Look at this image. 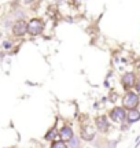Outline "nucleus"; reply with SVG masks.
Listing matches in <instances>:
<instances>
[{
    "mask_svg": "<svg viewBox=\"0 0 140 148\" xmlns=\"http://www.w3.org/2000/svg\"><path fill=\"white\" fill-rule=\"evenodd\" d=\"M34 0H23V3H26V4H29V3H33Z\"/></svg>",
    "mask_w": 140,
    "mask_h": 148,
    "instance_id": "obj_16",
    "label": "nucleus"
},
{
    "mask_svg": "<svg viewBox=\"0 0 140 148\" xmlns=\"http://www.w3.org/2000/svg\"><path fill=\"white\" fill-rule=\"evenodd\" d=\"M44 29V22L38 18L30 19L27 22V33H30L32 36H38L40 33L43 32Z\"/></svg>",
    "mask_w": 140,
    "mask_h": 148,
    "instance_id": "obj_2",
    "label": "nucleus"
},
{
    "mask_svg": "<svg viewBox=\"0 0 140 148\" xmlns=\"http://www.w3.org/2000/svg\"><path fill=\"white\" fill-rule=\"evenodd\" d=\"M56 134H58V133H56V129H51V130L45 134V140H49V141H51V140H55Z\"/></svg>",
    "mask_w": 140,
    "mask_h": 148,
    "instance_id": "obj_10",
    "label": "nucleus"
},
{
    "mask_svg": "<svg viewBox=\"0 0 140 148\" xmlns=\"http://www.w3.org/2000/svg\"><path fill=\"white\" fill-rule=\"evenodd\" d=\"M51 148H66V144L65 141H55Z\"/></svg>",
    "mask_w": 140,
    "mask_h": 148,
    "instance_id": "obj_11",
    "label": "nucleus"
},
{
    "mask_svg": "<svg viewBox=\"0 0 140 148\" xmlns=\"http://www.w3.org/2000/svg\"><path fill=\"white\" fill-rule=\"evenodd\" d=\"M96 127L99 129V132H107L108 130V121L106 116H97L96 118Z\"/></svg>",
    "mask_w": 140,
    "mask_h": 148,
    "instance_id": "obj_6",
    "label": "nucleus"
},
{
    "mask_svg": "<svg viewBox=\"0 0 140 148\" xmlns=\"http://www.w3.org/2000/svg\"><path fill=\"white\" fill-rule=\"evenodd\" d=\"M110 118L113 119L114 122H122L126 119V112H125V108L124 107H114L113 110L110 111Z\"/></svg>",
    "mask_w": 140,
    "mask_h": 148,
    "instance_id": "obj_3",
    "label": "nucleus"
},
{
    "mask_svg": "<svg viewBox=\"0 0 140 148\" xmlns=\"http://www.w3.org/2000/svg\"><path fill=\"white\" fill-rule=\"evenodd\" d=\"M140 103V99H139V95L136 92H132V90H128L125 93L124 99H122V106L126 110H132V108H136L139 106Z\"/></svg>",
    "mask_w": 140,
    "mask_h": 148,
    "instance_id": "obj_1",
    "label": "nucleus"
},
{
    "mask_svg": "<svg viewBox=\"0 0 140 148\" xmlns=\"http://www.w3.org/2000/svg\"><path fill=\"white\" fill-rule=\"evenodd\" d=\"M12 33H14V36H16V37H22L23 34H26L27 23L23 21V19H18V21L14 23V26H12Z\"/></svg>",
    "mask_w": 140,
    "mask_h": 148,
    "instance_id": "obj_4",
    "label": "nucleus"
},
{
    "mask_svg": "<svg viewBox=\"0 0 140 148\" xmlns=\"http://www.w3.org/2000/svg\"><path fill=\"white\" fill-rule=\"evenodd\" d=\"M135 89H136V93H137V95H140V77L136 79V82H135Z\"/></svg>",
    "mask_w": 140,
    "mask_h": 148,
    "instance_id": "obj_12",
    "label": "nucleus"
},
{
    "mask_svg": "<svg viewBox=\"0 0 140 148\" xmlns=\"http://www.w3.org/2000/svg\"><path fill=\"white\" fill-rule=\"evenodd\" d=\"M121 82L124 85L125 89H130L135 86V82H136V77L133 73H125L121 78Z\"/></svg>",
    "mask_w": 140,
    "mask_h": 148,
    "instance_id": "obj_5",
    "label": "nucleus"
},
{
    "mask_svg": "<svg viewBox=\"0 0 140 148\" xmlns=\"http://www.w3.org/2000/svg\"><path fill=\"white\" fill-rule=\"evenodd\" d=\"M70 144H71V147L73 148H77L78 145H80V141H78V140L75 141V138H71V140H70Z\"/></svg>",
    "mask_w": 140,
    "mask_h": 148,
    "instance_id": "obj_13",
    "label": "nucleus"
},
{
    "mask_svg": "<svg viewBox=\"0 0 140 148\" xmlns=\"http://www.w3.org/2000/svg\"><path fill=\"white\" fill-rule=\"evenodd\" d=\"M115 145H117V141H113V143L110 144V148H115Z\"/></svg>",
    "mask_w": 140,
    "mask_h": 148,
    "instance_id": "obj_15",
    "label": "nucleus"
},
{
    "mask_svg": "<svg viewBox=\"0 0 140 148\" xmlns=\"http://www.w3.org/2000/svg\"><path fill=\"white\" fill-rule=\"evenodd\" d=\"M59 136H60V140H62V141H70V140L73 138V130H71L70 127L65 126L60 130Z\"/></svg>",
    "mask_w": 140,
    "mask_h": 148,
    "instance_id": "obj_9",
    "label": "nucleus"
},
{
    "mask_svg": "<svg viewBox=\"0 0 140 148\" xmlns=\"http://www.w3.org/2000/svg\"><path fill=\"white\" fill-rule=\"evenodd\" d=\"M3 45H4V48H10V47H11V42H10V41H5Z\"/></svg>",
    "mask_w": 140,
    "mask_h": 148,
    "instance_id": "obj_14",
    "label": "nucleus"
},
{
    "mask_svg": "<svg viewBox=\"0 0 140 148\" xmlns=\"http://www.w3.org/2000/svg\"><path fill=\"white\" fill-rule=\"evenodd\" d=\"M126 121H128V123H135V122L140 121V111H137V108L129 110L126 114Z\"/></svg>",
    "mask_w": 140,
    "mask_h": 148,
    "instance_id": "obj_8",
    "label": "nucleus"
},
{
    "mask_svg": "<svg viewBox=\"0 0 140 148\" xmlns=\"http://www.w3.org/2000/svg\"><path fill=\"white\" fill-rule=\"evenodd\" d=\"M95 134H96V130L93 129L92 126H86L82 129V132H81V137L86 140V141H91L92 138L95 137Z\"/></svg>",
    "mask_w": 140,
    "mask_h": 148,
    "instance_id": "obj_7",
    "label": "nucleus"
}]
</instances>
